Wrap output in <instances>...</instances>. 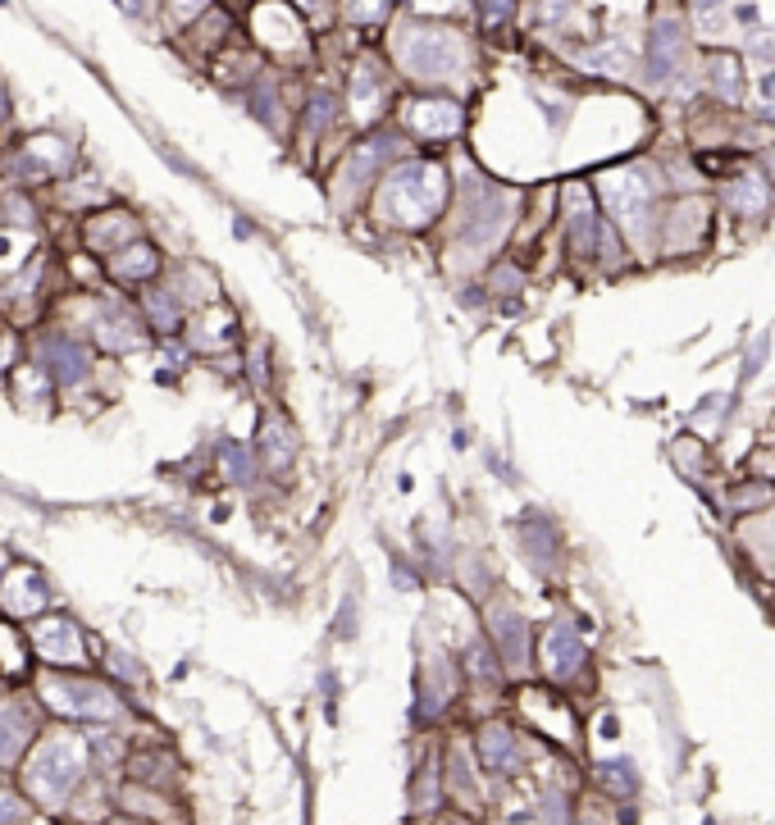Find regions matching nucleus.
Instances as JSON below:
<instances>
[{
    "label": "nucleus",
    "instance_id": "3",
    "mask_svg": "<svg viewBox=\"0 0 775 825\" xmlns=\"http://www.w3.org/2000/svg\"><path fill=\"white\" fill-rule=\"evenodd\" d=\"M397 64L420 83H448L465 64V38L448 23H407L397 32Z\"/></svg>",
    "mask_w": 775,
    "mask_h": 825
},
{
    "label": "nucleus",
    "instance_id": "11",
    "mask_svg": "<svg viewBox=\"0 0 775 825\" xmlns=\"http://www.w3.org/2000/svg\"><path fill=\"white\" fill-rule=\"evenodd\" d=\"M155 269H160V256H155L151 243H142V237H132L128 247H119V251L106 256V274H110L115 283H123V288H142V283H151V279H155Z\"/></svg>",
    "mask_w": 775,
    "mask_h": 825
},
{
    "label": "nucleus",
    "instance_id": "5",
    "mask_svg": "<svg viewBox=\"0 0 775 825\" xmlns=\"http://www.w3.org/2000/svg\"><path fill=\"white\" fill-rule=\"evenodd\" d=\"M443 192H448V179L443 169L433 164H411V169H397L384 188V211H392L397 219L407 224H424L438 205H443Z\"/></svg>",
    "mask_w": 775,
    "mask_h": 825
},
{
    "label": "nucleus",
    "instance_id": "16",
    "mask_svg": "<svg viewBox=\"0 0 775 825\" xmlns=\"http://www.w3.org/2000/svg\"><path fill=\"white\" fill-rule=\"evenodd\" d=\"M407 124L420 132V137H443V132H456L461 128V110L443 96H429V100H416L407 110Z\"/></svg>",
    "mask_w": 775,
    "mask_h": 825
},
{
    "label": "nucleus",
    "instance_id": "13",
    "mask_svg": "<svg viewBox=\"0 0 775 825\" xmlns=\"http://www.w3.org/2000/svg\"><path fill=\"white\" fill-rule=\"evenodd\" d=\"M602 192H606V201H612V211H616L621 219H629V224L644 219V211H648V183L638 179V174H629V169H616V174L602 179Z\"/></svg>",
    "mask_w": 775,
    "mask_h": 825
},
{
    "label": "nucleus",
    "instance_id": "17",
    "mask_svg": "<svg viewBox=\"0 0 775 825\" xmlns=\"http://www.w3.org/2000/svg\"><path fill=\"white\" fill-rule=\"evenodd\" d=\"M543 662H548L552 675H570V671L584 662V647H580V639L570 634L566 625H557V630H548V639H543Z\"/></svg>",
    "mask_w": 775,
    "mask_h": 825
},
{
    "label": "nucleus",
    "instance_id": "20",
    "mask_svg": "<svg viewBox=\"0 0 775 825\" xmlns=\"http://www.w3.org/2000/svg\"><path fill=\"white\" fill-rule=\"evenodd\" d=\"M707 74H712V87L721 100H739V92H744V74H739V64L730 55H717L712 64H707Z\"/></svg>",
    "mask_w": 775,
    "mask_h": 825
},
{
    "label": "nucleus",
    "instance_id": "24",
    "mask_svg": "<svg viewBox=\"0 0 775 825\" xmlns=\"http://www.w3.org/2000/svg\"><path fill=\"white\" fill-rule=\"evenodd\" d=\"M493 625L502 630V643H507V647H502V652H507V662H516V666H520V662H525V625H520V621H512L507 611H502Z\"/></svg>",
    "mask_w": 775,
    "mask_h": 825
},
{
    "label": "nucleus",
    "instance_id": "26",
    "mask_svg": "<svg viewBox=\"0 0 775 825\" xmlns=\"http://www.w3.org/2000/svg\"><path fill=\"white\" fill-rule=\"evenodd\" d=\"M484 748L493 752V758H488L493 767H507V758H512V739H507V730H488V735H484Z\"/></svg>",
    "mask_w": 775,
    "mask_h": 825
},
{
    "label": "nucleus",
    "instance_id": "28",
    "mask_svg": "<svg viewBox=\"0 0 775 825\" xmlns=\"http://www.w3.org/2000/svg\"><path fill=\"white\" fill-rule=\"evenodd\" d=\"M19 365V338L10 329H0V374Z\"/></svg>",
    "mask_w": 775,
    "mask_h": 825
},
{
    "label": "nucleus",
    "instance_id": "21",
    "mask_svg": "<svg viewBox=\"0 0 775 825\" xmlns=\"http://www.w3.org/2000/svg\"><path fill=\"white\" fill-rule=\"evenodd\" d=\"M475 14L484 32H502L516 19V0H475Z\"/></svg>",
    "mask_w": 775,
    "mask_h": 825
},
{
    "label": "nucleus",
    "instance_id": "6",
    "mask_svg": "<svg viewBox=\"0 0 775 825\" xmlns=\"http://www.w3.org/2000/svg\"><path fill=\"white\" fill-rule=\"evenodd\" d=\"M28 639H32V652H37V662L46 666H83L87 662V643H83V630L69 621L64 611H51V615H32L28 625Z\"/></svg>",
    "mask_w": 775,
    "mask_h": 825
},
{
    "label": "nucleus",
    "instance_id": "9",
    "mask_svg": "<svg viewBox=\"0 0 775 825\" xmlns=\"http://www.w3.org/2000/svg\"><path fill=\"white\" fill-rule=\"evenodd\" d=\"M132 237H138V219H132L128 211H119V205H110V211H96L83 224V247L92 256H110V251L128 247Z\"/></svg>",
    "mask_w": 775,
    "mask_h": 825
},
{
    "label": "nucleus",
    "instance_id": "22",
    "mask_svg": "<svg viewBox=\"0 0 775 825\" xmlns=\"http://www.w3.org/2000/svg\"><path fill=\"white\" fill-rule=\"evenodd\" d=\"M37 816V807H32V799L23 794V789H0V825H14V821H28Z\"/></svg>",
    "mask_w": 775,
    "mask_h": 825
},
{
    "label": "nucleus",
    "instance_id": "1",
    "mask_svg": "<svg viewBox=\"0 0 775 825\" xmlns=\"http://www.w3.org/2000/svg\"><path fill=\"white\" fill-rule=\"evenodd\" d=\"M87 739L78 730H51L28 748L23 758V794L42 812H60L69 799H78V784L87 780Z\"/></svg>",
    "mask_w": 775,
    "mask_h": 825
},
{
    "label": "nucleus",
    "instance_id": "7",
    "mask_svg": "<svg viewBox=\"0 0 775 825\" xmlns=\"http://www.w3.org/2000/svg\"><path fill=\"white\" fill-rule=\"evenodd\" d=\"M0 607H6L14 621H32L51 607V589L46 579L32 566H6L0 570Z\"/></svg>",
    "mask_w": 775,
    "mask_h": 825
},
{
    "label": "nucleus",
    "instance_id": "8",
    "mask_svg": "<svg viewBox=\"0 0 775 825\" xmlns=\"http://www.w3.org/2000/svg\"><path fill=\"white\" fill-rule=\"evenodd\" d=\"M32 361H37L51 379H55V388H74L83 374L92 369V356H87V347H78L74 338H46V342H37V352H32Z\"/></svg>",
    "mask_w": 775,
    "mask_h": 825
},
{
    "label": "nucleus",
    "instance_id": "25",
    "mask_svg": "<svg viewBox=\"0 0 775 825\" xmlns=\"http://www.w3.org/2000/svg\"><path fill=\"white\" fill-rule=\"evenodd\" d=\"M392 0H352V19L356 23H379L388 14Z\"/></svg>",
    "mask_w": 775,
    "mask_h": 825
},
{
    "label": "nucleus",
    "instance_id": "4",
    "mask_svg": "<svg viewBox=\"0 0 775 825\" xmlns=\"http://www.w3.org/2000/svg\"><path fill=\"white\" fill-rule=\"evenodd\" d=\"M78 160V147L69 137L60 132H32L14 147V160H10V179L23 183V188H46V183H64L69 179V169Z\"/></svg>",
    "mask_w": 775,
    "mask_h": 825
},
{
    "label": "nucleus",
    "instance_id": "27",
    "mask_svg": "<svg viewBox=\"0 0 775 825\" xmlns=\"http://www.w3.org/2000/svg\"><path fill=\"white\" fill-rule=\"evenodd\" d=\"M206 10H211V0H170V14L179 23H192V19H201Z\"/></svg>",
    "mask_w": 775,
    "mask_h": 825
},
{
    "label": "nucleus",
    "instance_id": "29",
    "mask_svg": "<svg viewBox=\"0 0 775 825\" xmlns=\"http://www.w3.org/2000/svg\"><path fill=\"white\" fill-rule=\"evenodd\" d=\"M0 205H6V201H0ZM0 224H6V211H0Z\"/></svg>",
    "mask_w": 775,
    "mask_h": 825
},
{
    "label": "nucleus",
    "instance_id": "14",
    "mask_svg": "<svg viewBox=\"0 0 775 825\" xmlns=\"http://www.w3.org/2000/svg\"><path fill=\"white\" fill-rule=\"evenodd\" d=\"M32 657H37V652H32V639L14 625V615L6 611L0 615V679H28V666H32Z\"/></svg>",
    "mask_w": 775,
    "mask_h": 825
},
{
    "label": "nucleus",
    "instance_id": "12",
    "mask_svg": "<svg viewBox=\"0 0 775 825\" xmlns=\"http://www.w3.org/2000/svg\"><path fill=\"white\" fill-rule=\"evenodd\" d=\"M92 338H96V347L100 352H132V347H142L147 333H142V320L138 315H128V311H100V320H92Z\"/></svg>",
    "mask_w": 775,
    "mask_h": 825
},
{
    "label": "nucleus",
    "instance_id": "19",
    "mask_svg": "<svg viewBox=\"0 0 775 825\" xmlns=\"http://www.w3.org/2000/svg\"><path fill=\"white\" fill-rule=\"evenodd\" d=\"M142 306H147V320L160 329V333H174L179 329V301H174V292L170 288H147L142 292Z\"/></svg>",
    "mask_w": 775,
    "mask_h": 825
},
{
    "label": "nucleus",
    "instance_id": "23",
    "mask_svg": "<svg viewBox=\"0 0 775 825\" xmlns=\"http://www.w3.org/2000/svg\"><path fill=\"white\" fill-rule=\"evenodd\" d=\"M730 201L739 205V211H762V205H766V183L757 174H744L739 188H730Z\"/></svg>",
    "mask_w": 775,
    "mask_h": 825
},
{
    "label": "nucleus",
    "instance_id": "15",
    "mask_svg": "<svg viewBox=\"0 0 775 825\" xmlns=\"http://www.w3.org/2000/svg\"><path fill=\"white\" fill-rule=\"evenodd\" d=\"M680 55H685V28L670 23V19H657L653 23V46H648V68L653 78H670L680 68Z\"/></svg>",
    "mask_w": 775,
    "mask_h": 825
},
{
    "label": "nucleus",
    "instance_id": "18",
    "mask_svg": "<svg viewBox=\"0 0 775 825\" xmlns=\"http://www.w3.org/2000/svg\"><path fill=\"white\" fill-rule=\"evenodd\" d=\"M28 260H32V233H23L19 224H0V279L23 269Z\"/></svg>",
    "mask_w": 775,
    "mask_h": 825
},
{
    "label": "nucleus",
    "instance_id": "10",
    "mask_svg": "<svg viewBox=\"0 0 775 825\" xmlns=\"http://www.w3.org/2000/svg\"><path fill=\"white\" fill-rule=\"evenodd\" d=\"M32 739H37V720L19 703H0V771L23 767Z\"/></svg>",
    "mask_w": 775,
    "mask_h": 825
},
{
    "label": "nucleus",
    "instance_id": "2",
    "mask_svg": "<svg viewBox=\"0 0 775 825\" xmlns=\"http://www.w3.org/2000/svg\"><path fill=\"white\" fill-rule=\"evenodd\" d=\"M37 703L60 720H83V726H115L128 716L123 698L106 679L69 675V666H51L37 675Z\"/></svg>",
    "mask_w": 775,
    "mask_h": 825
}]
</instances>
